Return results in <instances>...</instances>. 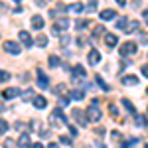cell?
<instances>
[{
    "label": "cell",
    "mask_w": 148,
    "mask_h": 148,
    "mask_svg": "<svg viewBox=\"0 0 148 148\" xmlns=\"http://www.w3.org/2000/svg\"><path fill=\"white\" fill-rule=\"evenodd\" d=\"M49 123H51V126H57V125H69V123H67V116L63 114V109H59V107H57L56 111L49 114Z\"/></svg>",
    "instance_id": "6da1fadb"
},
{
    "label": "cell",
    "mask_w": 148,
    "mask_h": 148,
    "mask_svg": "<svg viewBox=\"0 0 148 148\" xmlns=\"http://www.w3.org/2000/svg\"><path fill=\"white\" fill-rule=\"evenodd\" d=\"M138 51V46L134 42H125L123 46H121V56H132V53H136Z\"/></svg>",
    "instance_id": "7a4b0ae2"
},
{
    "label": "cell",
    "mask_w": 148,
    "mask_h": 148,
    "mask_svg": "<svg viewBox=\"0 0 148 148\" xmlns=\"http://www.w3.org/2000/svg\"><path fill=\"white\" fill-rule=\"evenodd\" d=\"M101 109L97 107V105H93V107H89L87 109V119L91 121V123H97V121H101Z\"/></svg>",
    "instance_id": "3957f363"
},
{
    "label": "cell",
    "mask_w": 148,
    "mask_h": 148,
    "mask_svg": "<svg viewBox=\"0 0 148 148\" xmlns=\"http://www.w3.org/2000/svg\"><path fill=\"white\" fill-rule=\"evenodd\" d=\"M4 49H6L8 53H12V56H18V53L22 51V47H20V44H16V42H12V40H8V42H4Z\"/></svg>",
    "instance_id": "277c9868"
},
{
    "label": "cell",
    "mask_w": 148,
    "mask_h": 148,
    "mask_svg": "<svg viewBox=\"0 0 148 148\" xmlns=\"http://www.w3.org/2000/svg\"><path fill=\"white\" fill-rule=\"evenodd\" d=\"M73 119H77L79 126H87V125H89V119H87V114L83 113V111H79V109H73Z\"/></svg>",
    "instance_id": "5b68a950"
},
{
    "label": "cell",
    "mask_w": 148,
    "mask_h": 148,
    "mask_svg": "<svg viewBox=\"0 0 148 148\" xmlns=\"http://www.w3.org/2000/svg\"><path fill=\"white\" fill-rule=\"evenodd\" d=\"M30 22H32V28H34V30H42V28L46 26V22H44V16H40V14H34Z\"/></svg>",
    "instance_id": "8992f818"
},
{
    "label": "cell",
    "mask_w": 148,
    "mask_h": 148,
    "mask_svg": "<svg viewBox=\"0 0 148 148\" xmlns=\"http://www.w3.org/2000/svg\"><path fill=\"white\" fill-rule=\"evenodd\" d=\"M22 95V91L18 89V87H12V89H4L2 91V97L4 99H16V97H20Z\"/></svg>",
    "instance_id": "52a82bcc"
},
{
    "label": "cell",
    "mask_w": 148,
    "mask_h": 148,
    "mask_svg": "<svg viewBox=\"0 0 148 148\" xmlns=\"http://www.w3.org/2000/svg\"><path fill=\"white\" fill-rule=\"evenodd\" d=\"M18 38H20V42H22L26 47H32V46H34V40H32V36L28 34L26 30H22V32L18 34Z\"/></svg>",
    "instance_id": "ba28073f"
},
{
    "label": "cell",
    "mask_w": 148,
    "mask_h": 148,
    "mask_svg": "<svg viewBox=\"0 0 148 148\" xmlns=\"http://www.w3.org/2000/svg\"><path fill=\"white\" fill-rule=\"evenodd\" d=\"M87 59H89L91 65H99V63H101V53H99L97 49H91L89 56H87Z\"/></svg>",
    "instance_id": "9c48e42d"
},
{
    "label": "cell",
    "mask_w": 148,
    "mask_h": 148,
    "mask_svg": "<svg viewBox=\"0 0 148 148\" xmlns=\"http://www.w3.org/2000/svg\"><path fill=\"white\" fill-rule=\"evenodd\" d=\"M32 105H34L36 109H46V107H47V99H46V97H42V95H36L34 101H32Z\"/></svg>",
    "instance_id": "30bf717a"
},
{
    "label": "cell",
    "mask_w": 148,
    "mask_h": 148,
    "mask_svg": "<svg viewBox=\"0 0 148 148\" xmlns=\"http://www.w3.org/2000/svg\"><path fill=\"white\" fill-rule=\"evenodd\" d=\"M18 146L20 148H32V140H30V134H22V136L18 138Z\"/></svg>",
    "instance_id": "8fae6325"
},
{
    "label": "cell",
    "mask_w": 148,
    "mask_h": 148,
    "mask_svg": "<svg viewBox=\"0 0 148 148\" xmlns=\"http://www.w3.org/2000/svg\"><path fill=\"white\" fill-rule=\"evenodd\" d=\"M38 75H40V77H38V87H40V89H47V85H49V77L44 75L42 71H38Z\"/></svg>",
    "instance_id": "7c38bea8"
},
{
    "label": "cell",
    "mask_w": 148,
    "mask_h": 148,
    "mask_svg": "<svg viewBox=\"0 0 148 148\" xmlns=\"http://www.w3.org/2000/svg\"><path fill=\"white\" fill-rule=\"evenodd\" d=\"M99 16H101V20H107V22H109V20H114V18H116V12H114L113 8H107V10H103Z\"/></svg>",
    "instance_id": "4fadbf2b"
},
{
    "label": "cell",
    "mask_w": 148,
    "mask_h": 148,
    "mask_svg": "<svg viewBox=\"0 0 148 148\" xmlns=\"http://www.w3.org/2000/svg\"><path fill=\"white\" fill-rule=\"evenodd\" d=\"M116 44H119V38L114 34H105V46L107 47H114Z\"/></svg>",
    "instance_id": "5bb4252c"
},
{
    "label": "cell",
    "mask_w": 148,
    "mask_h": 148,
    "mask_svg": "<svg viewBox=\"0 0 148 148\" xmlns=\"http://www.w3.org/2000/svg\"><path fill=\"white\" fill-rule=\"evenodd\" d=\"M121 81L123 85H138V75H125Z\"/></svg>",
    "instance_id": "9a60e30c"
},
{
    "label": "cell",
    "mask_w": 148,
    "mask_h": 148,
    "mask_svg": "<svg viewBox=\"0 0 148 148\" xmlns=\"http://www.w3.org/2000/svg\"><path fill=\"white\" fill-rule=\"evenodd\" d=\"M67 12H71V14H81V12H83V4H81V2L69 4V6H67Z\"/></svg>",
    "instance_id": "2e32d148"
},
{
    "label": "cell",
    "mask_w": 148,
    "mask_h": 148,
    "mask_svg": "<svg viewBox=\"0 0 148 148\" xmlns=\"http://www.w3.org/2000/svg\"><path fill=\"white\" fill-rule=\"evenodd\" d=\"M85 79V69H83V65H75L73 67V79Z\"/></svg>",
    "instance_id": "e0dca14e"
},
{
    "label": "cell",
    "mask_w": 148,
    "mask_h": 148,
    "mask_svg": "<svg viewBox=\"0 0 148 148\" xmlns=\"http://www.w3.org/2000/svg\"><path fill=\"white\" fill-rule=\"evenodd\" d=\"M69 97H71V99H73V101H81V99H83V97H85V93L81 91V89H73V91L69 93Z\"/></svg>",
    "instance_id": "ac0fdd59"
},
{
    "label": "cell",
    "mask_w": 148,
    "mask_h": 148,
    "mask_svg": "<svg viewBox=\"0 0 148 148\" xmlns=\"http://www.w3.org/2000/svg\"><path fill=\"white\" fill-rule=\"evenodd\" d=\"M123 105H125V109L128 111L130 114H136V109H134V105L128 101V99H123Z\"/></svg>",
    "instance_id": "d6986e66"
},
{
    "label": "cell",
    "mask_w": 148,
    "mask_h": 148,
    "mask_svg": "<svg viewBox=\"0 0 148 148\" xmlns=\"http://www.w3.org/2000/svg\"><path fill=\"white\" fill-rule=\"evenodd\" d=\"M36 44L40 47H46L47 46V36H44V34H40L38 38H36Z\"/></svg>",
    "instance_id": "ffe728a7"
},
{
    "label": "cell",
    "mask_w": 148,
    "mask_h": 148,
    "mask_svg": "<svg viewBox=\"0 0 148 148\" xmlns=\"http://www.w3.org/2000/svg\"><path fill=\"white\" fill-rule=\"evenodd\" d=\"M56 26L59 28V30H67V28H69V20H67V18H59Z\"/></svg>",
    "instance_id": "44dd1931"
},
{
    "label": "cell",
    "mask_w": 148,
    "mask_h": 148,
    "mask_svg": "<svg viewBox=\"0 0 148 148\" xmlns=\"http://www.w3.org/2000/svg\"><path fill=\"white\" fill-rule=\"evenodd\" d=\"M95 81H97V83L101 85V89H103L105 93H107V91H111V87H109V85H107V83L103 81V77H101V75H95Z\"/></svg>",
    "instance_id": "7402d4cb"
},
{
    "label": "cell",
    "mask_w": 148,
    "mask_h": 148,
    "mask_svg": "<svg viewBox=\"0 0 148 148\" xmlns=\"http://www.w3.org/2000/svg\"><path fill=\"white\" fill-rule=\"evenodd\" d=\"M47 63H49V67L56 69L57 65H59V57H57V56H49V57H47Z\"/></svg>",
    "instance_id": "603a6c76"
},
{
    "label": "cell",
    "mask_w": 148,
    "mask_h": 148,
    "mask_svg": "<svg viewBox=\"0 0 148 148\" xmlns=\"http://www.w3.org/2000/svg\"><path fill=\"white\" fill-rule=\"evenodd\" d=\"M126 26H128V20H126V18H119V20H116V28H119V30H123V32H125Z\"/></svg>",
    "instance_id": "cb8c5ba5"
},
{
    "label": "cell",
    "mask_w": 148,
    "mask_h": 148,
    "mask_svg": "<svg viewBox=\"0 0 148 148\" xmlns=\"http://www.w3.org/2000/svg\"><path fill=\"white\" fill-rule=\"evenodd\" d=\"M89 24H91L89 20H77V22H75V30H85Z\"/></svg>",
    "instance_id": "d4e9b609"
},
{
    "label": "cell",
    "mask_w": 148,
    "mask_h": 148,
    "mask_svg": "<svg viewBox=\"0 0 148 148\" xmlns=\"http://www.w3.org/2000/svg\"><path fill=\"white\" fill-rule=\"evenodd\" d=\"M136 142H138V138H130V140H126V142H121L119 148H130L132 144H136Z\"/></svg>",
    "instance_id": "484cf974"
},
{
    "label": "cell",
    "mask_w": 148,
    "mask_h": 148,
    "mask_svg": "<svg viewBox=\"0 0 148 148\" xmlns=\"http://www.w3.org/2000/svg\"><path fill=\"white\" fill-rule=\"evenodd\" d=\"M10 73L8 71H4V69H0V83H6V81H10Z\"/></svg>",
    "instance_id": "4316f807"
},
{
    "label": "cell",
    "mask_w": 148,
    "mask_h": 148,
    "mask_svg": "<svg viewBox=\"0 0 148 148\" xmlns=\"http://www.w3.org/2000/svg\"><path fill=\"white\" fill-rule=\"evenodd\" d=\"M8 121H4V119H0V136H2V134H4V132H6V130H8Z\"/></svg>",
    "instance_id": "83f0119b"
},
{
    "label": "cell",
    "mask_w": 148,
    "mask_h": 148,
    "mask_svg": "<svg viewBox=\"0 0 148 148\" xmlns=\"http://www.w3.org/2000/svg\"><path fill=\"white\" fill-rule=\"evenodd\" d=\"M138 28V22H128V26H126V34H132V32H134V30H136Z\"/></svg>",
    "instance_id": "f1b7e54d"
},
{
    "label": "cell",
    "mask_w": 148,
    "mask_h": 148,
    "mask_svg": "<svg viewBox=\"0 0 148 148\" xmlns=\"http://www.w3.org/2000/svg\"><path fill=\"white\" fill-rule=\"evenodd\" d=\"M20 97H22V99H26V101H28V99H32V101H34V93L30 91V89H28V91H22V95H20Z\"/></svg>",
    "instance_id": "f546056e"
},
{
    "label": "cell",
    "mask_w": 148,
    "mask_h": 148,
    "mask_svg": "<svg viewBox=\"0 0 148 148\" xmlns=\"http://www.w3.org/2000/svg\"><path fill=\"white\" fill-rule=\"evenodd\" d=\"M136 126H146V116L136 114Z\"/></svg>",
    "instance_id": "4dcf8cb0"
},
{
    "label": "cell",
    "mask_w": 148,
    "mask_h": 148,
    "mask_svg": "<svg viewBox=\"0 0 148 148\" xmlns=\"http://www.w3.org/2000/svg\"><path fill=\"white\" fill-rule=\"evenodd\" d=\"M69 42H71V38H69V36H61V38H59V44H61V46L65 47V46H69Z\"/></svg>",
    "instance_id": "1f68e13d"
},
{
    "label": "cell",
    "mask_w": 148,
    "mask_h": 148,
    "mask_svg": "<svg viewBox=\"0 0 148 148\" xmlns=\"http://www.w3.org/2000/svg\"><path fill=\"white\" fill-rule=\"evenodd\" d=\"M103 32H105V28H103L101 24H99V26H95V28H93V36H95V38H97V36H101Z\"/></svg>",
    "instance_id": "d6a6232c"
},
{
    "label": "cell",
    "mask_w": 148,
    "mask_h": 148,
    "mask_svg": "<svg viewBox=\"0 0 148 148\" xmlns=\"http://www.w3.org/2000/svg\"><path fill=\"white\" fill-rule=\"evenodd\" d=\"M87 10H89V12L97 10V0H89V2H87Z\"/></svg>",
    "instance_id": "836d02e7"
},
{
    "label": "cell",
    "mask_w": 148,
    "mask_h": 148,
    "mask_svg": "<svg viewBox=\"0 0 148 148\" xmlns=\"http://www.w3.org/2000/svg\"><path fill=\"white\" fill-rule=\"evenodd\" d=\"M59 142L65 144V146H69V144H71V138H69L67 134H61V136H59Z\"/></svg>",
    "instance_id": "e575fe53"
},
{
    "label": "cell",
    "mask_w": 148,
    "mask_h": 148,
    "mask_svg": "<svg viewBox=\"0 0 148 148\" xmlns=\"http://www.w3.org/2000/svg\"><path fill=\"white\" fill-rule=\"evenodd\" d=\"M63 89H65V85H56V87H53V95H61Z\"/></svg>",
    "instance_id": "d590c367"
},
{
    "label": "cell",
    "mask_w": 148,
    "mask_h": 148,
    "mask_svg": "<svg viewBox=\"0 0 148 148\" xmlns=\"http://www.w3.org/2000/svg\"><path fill=\"white\" fill-rule=\"evenodd\" d=\"M59 105H61L59 109H63V107H67V105H69V99H67V97H61V99H59Z\"/></svg>",
    "instance_id": "8d00e7d4"
},
{
    "label": "cell",
    "mask_w": 148,
    "mask_h": 148,
    "mask_svg": "<svg viewBox=\"0 0 148 148\" xmlns=\"http://www.w3.org/2000/svg\"><path fill=\"white\" fill-rule=\"evenodd\" d=\"M109 111H111V114H113V116H119V109H116L114 105H111V107H109Z\"/></svg>",
    "instance_id": "74e56055"
},
{
    "label": "cell",
    "mask_w": 148,
    "mask_h": 148,
    "mask_svg": "<svg viewBox=\"0 0 148 148\" xmlns=\"http://www.w3.org/2000/svg\"><path fill=\"white\" fill-rule=\"evenodd\" d=\"M67 126H69V132H71L73 136H77V134H79V130H77V128H75L73 125H67Z\"/></svg>",
    "instance_id": "f35d334b"
},
{
    "label": "cell",
    "mask_w": 148,
    "mask_h": 148,
    "mask_svg": "<svg viewBox=\"0 0 148 148\" xmlns=\"http://www.w3.org/2000/svg\"><path fill=\"white\" fill-rule=\"evenodd\" d=\"M140 71H142V75H144V77H148V65H142Z\"/></svg>",
    "instance_id": "ab89813d"
},
{
    "label": "cell",
    "mask_w": 148,
    "mask_h": 148,
    "mask_svg": "<svg viewBox=\"0 0 148 148\" xmlns=\"http://www.w3.org/2000/svg\"><path fill=\"white\" fill-rule=\"evenodd\" d=\"M59 32H61V30H59L57 26H53V28H51V34H53V36H59Z\"/></svg>",
    "instance_id": "60d3db41"
},
{
    "label": "cell",
    "mask_w": 148,
    "mask_h": 148,
    "mask_svg": "<svg viewBox=\"0 0 148 148\" xmlns=\"http://www.w3.org/2000/svg\"><path fill=\"white\" fill-rule=\"evenodd\" d=\"M4 148H14V142H12V140H6V142H4Z\"/></svg>",
    "instance_id": "b9f144b4"
},
{
    "label": "cell",
    "mask_w": 148,
    "mask_h": 148,
    "mask_svg": "<svg viewBox=\"0 0 148 148\" xmlns=\"http://www.w3.org/2000/svg\"><path fill=\"white\" fill-rule=\"evenodd\" d=\"M14 126H16L18 130H24V128H26V125H24V123H16V125H14Z\"/></svg>",
    "instance_id": "7bdbcfd3"
},
{
    "label": "cell",
    "mask_w": 148,
    "mask_h": 148,
    "mask_svg": "<svg viewBox=\"0 0 148 148\" xmlns=\"http://www.w3.org/2000/svg\"><path fill=\"white\" fill-rule=\"evenodd\" d=\"M77 46H85V38H79L77 40Z\"/></svg>",
    "instance_id": "ee69618b"
},
{
    "label": "cell",
    "mask_w": 148,
    "mask_h": 148,
    "mask_svg": "<svg viewBox=\"0 0 148 148\" xmlns=\"http://www.w3.org/2000/svg\"><path fill=\"white\" fill-rule=\"evenodd\" d=\"M47 148H59V144L57 142H51V144H47Z\"/></svg>",
    "instance_id": "f6af8a7d"
},
{
    "label": "cell",
    "mask_w": 148,
    "mask_h": 148,
    "mask_svg": "<svg viewBox=\"0 0 148 148\" xmlns=\"http://www.w3.org/2000/svg\"><path fill=\"white\" fill-rule=\"evenodd\" d=\"M32 148H44V144H42V142H36V144H34Z\"/></svg>",
    "instance_id": "bcb514c9"
},
{
    "label": "cell",
    "mask_w": 148,
    "mask_h": 148,
    "mask_svg": "<svg viewBox=\"0 0 148 148\" xmlns=\"http://www.w3.org/2000/svg\"><path fill=\"white\" fill-rule=\"evenodd\" d=\"M116 4H121V6H125V4H126V0H116Z\"/></svg>",
    "instance_id": "7dc6e473"
},
{
    "label": "cell",
    "mask_w": 148,
    "mask_h": 148,
    "mask_svg": "<svg viewBox=\"0 0 148 148\" xmlns=\"http://www.w3.org/2000/svg\"><path fill=\"white\" fill-rule=\"evenodd\" d=\"M144 16H146V18H148V10H144Z\"/></svg>",
    "instance_id": "c3c4849f"
},
{
    "label": "cell",
    "mask_w": 148,
    "mask_h": 148,
    "mask_svg": "<svg viewBox=\"0 0 148 148\" xmlns=\"http://www.w3.org/2000/svg\"><path fill=\"white\" fill-rule=\"evenodd\" d=\"M14 2H22V0H14Z\"/></svg>",
    "instance_id": "681fc988"
},
{
    "label": "cell",
    "mask_w": 148,
    "mask_h": 148,
    "mask_svg": "<svg viewBox=\"0 0 148 148\" xmlns=\"http://www.w3.org/2000/svg\"><path fill=\"white\" fill-rule=\"evenodd\" d=\"M144 148H148V144H146V146H144Z\"/></svg>",
    "instance_id": "f907efd6"
},
{
    "label": "cell",
    "mask_w": 148,
    "mask_h": 148,
    "mask_svg": "<svg viewBox=\"0 0 148 148\" xmlns=\"http://www.w3.org/2000/svg\"><path fill=\"white\" fill-rule=\"evenodd\" d=\"M146 93H148V89H146Z\"/></svg>",
    "instance_id": "816d5d0a"
},
{
    "label": "cell",
    "mask_w": 148,
    "mask_h": 148,
    "mask_svg": "<svg viewBox=\"0 0 148 148\" xmlns=\"http://www.w3.org/2000/svg\"><path fill=\"white\" fill-rule=\"evenodd\" d=\"M146 24H148V22H146Z\"/></svg>",
    "instance_id": "f5cc1de1"
}]
</instances>
